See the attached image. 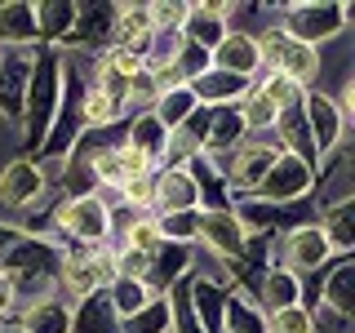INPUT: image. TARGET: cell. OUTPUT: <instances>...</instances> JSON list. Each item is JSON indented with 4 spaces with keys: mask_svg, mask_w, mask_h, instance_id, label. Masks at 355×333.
I'll use <instances>...</instances> for the list:
<instances>
[{
    "mask_svg": "<svg viewBox=\"0 0 355 333\" xmlns=\"http://www.w3.org/2000/svg\"><path fill=\"white\" fill-rule=\"evenodd\" d=\"M351 284H355V266L351 262H338L333 266V275H329V289H324V298H329V311H338L342 320H351Z\"/></svg>",
    "mask_w": 355,
    "mask_h": 333,
    "instance_id": "26",
    "label": "cell"
},
{
    "mask_svg": "<svg viewBox=\"0 0 355 333\" xmlns=\"http://www.w3.org/2000/svg\"><path fill=\"white\" fill-rule=\"evenodd\" d=\"M80 111H85V125L89 129H103V125H111V120L120 116V103H116V98H107L103 89H89V94L80 98Z\"/></svg>",
    "mask_w": 355,
    "mask_h": 333,
    "instance_id": "28",
    "label": "cell"
},
{
    "mask_svg": "<svg viewBox=\"0 0 355 333\" xmlns=\"http://www.w3.org/2000/svg\"><path fill=\"white\" fill-rule=\"evenodd\" d=\"M22 329L27 333H71V311L62 302H31L22 311Z\"/></svg>",
    "mask_w": 355,
    "mask_h": 333,
    "instance_id": "21",
    "label": "cell"
},
{
    "mask_svg": "<svg viewBox=\"0 0 355 333\" xmlns=\"http://www.w3.org/2000/svg\"><path fill=\"white\" fill-rule=\"evenodd\" d=\"M302 116H306V133H311L315 155H324V151H333L342 142V116H338V107H333L329 94H311Z\"/></svg>",
    "mask_w": 355,
    "mask_h": 333,
    "instance_id": "10",
    "label": "cell"
},
{
    "mask_svg": "<svg viewBox=\"0 0 355 333\" xmlns=\"http://www.w3.org/2000/svg\"><path fill=\"white\" fill-rule=\"evenodd\" d=\"M0 333H27V329H22V325H9V329H0Z\"/></svg>",
    "mask_w": 355,
    "mask_h": 333,
    "instance_id": "38",
    "label": "cell"
},
{
    "mask_svg": "<svg viewBox=\"0 0 355 333\" xmlns=\"http://www.w3.org/2000/svg\"><path fill=\"white\" fill-rule=\"evenodd\" d=\"M27 103H22V116H27V138L40 142L44 129H49L53 111H58V67L53 58H36L31 67V80H27Z\"/></svg>",
    "mask_w": 355,
    "mask_h": 333,
    "instance_id": "3",
    "label": "cell"
},
{
    "mask_svg": "<svg viewBox=\"0 0 355 333\" xmlns=\"http://www.w3.org/2000/svg\"><path fill=\"white\" fill-rule=\"evenodd\" d=\"M320 231H324L329 249L347 253L355 244V205H351V200H333L324 214H320Z\"/></svg>",
    "mask_w": 355,
    "mask_h": 333,
    "instance_id": "17",
    "label": "cell"
},
{
    "mask_svg": "<svg viewBox=\"0 0 355 333\" xmlns=\"http://www.w3.org/2000/svg\"><path fill=\"white\" fill-rule=\"evenodd\" d=\"M262 302L271 311L297 307V302H302V284H297V275L284 271V266H271V271L262 275Z\"/></svg>",
    "mask_w": 355,
    "mask_h": 333,
    "instance_id": "18",
    "label": "cell"
},
{
    "mask_svg": "<svg viewBox=\"0 0 355 333\" xmlns=\"http://www.w3.org/2000/svg\"><path fill=\"white\" fill-rule=\"evenodd\" d=\"M196 240H205L214 253H222V258H236V253H244L240 214H231V209H205V214L196 218Z\"/></svg>",
    "mask_w": 355,
    "mask_h": 333,
    "instance_id": "6",
    "label": "cell"
},
{
    "mask_svg": "<svg viewBox=\"0 0 355 333\" xmlns=\"http://www.w3.org/2000/svg\"><path fill=\"white\" fill-rule=\"evenodd\" d=\"M71 329L76 333H116V311H111L107 293L85 298V307L76 311V320H71Z\"/></svg>",
    "mask_w": 355,
    "mask_h": 333,
    "instance_id": "23",
    "label": "cell"
},
{
    "mask_svg": "<svg viewBox=\"0 0 355 333\" xmlns=\"http://www.w3.org/2000/svg\"><path fill=\"white\" fill-rule=\"evenodd\" d=\"M329 240H324V231L320 227H293L288 231V240H284V249H280V266L284 271H315V266H324L329 262Z\"/></svg>",
    "mask_w": 355,
    "mask_h": 333,
    "instance_id": "9",
    "label": "cell"
},
{
    "mask_svg": "<svg viewBox=\"0 0 355 333\" xmlns=\"http://www.w3.org/2000/svg\"><path fill=\"white\" fill-rule=\"evenodd\" d=\"M196 107H200V103H196V94L182 85V89H169V94L155 98V111H151V116L160 120L164 129H182L187 120H191V111H196Z\"/></svg>",
    "mask_w": 355,
    "mask_h": 333,
    "instance_id": "20",
    "label": "cell"
},
{
    "mask_svg": "<svg viewBox=\"0 0 355 333\" xmlns=\"http://www.w3.org/2000/svg\"><path fill=\"white\" fill-rule=\"evenodd\" d=\"M196 218H200V209L164 214L160 222H155V231H160V240H169V244H187V240H196Z\"/></svg>",
    "mask_w": 355,
    "mask_h": 333,
    "instance_id": "31",
    "label": "cell"
},
{
    "mask_svg": "<svg viewBox=\"0 0 355 333\" xmlns=\"http://www.w3.org/2000/svg\"><path fill=\"white\" fill-rule=\"evenodd\" d=\"M258 94L271 103L275 111H288V107H302V85H293L288 76H266V85Z\"/></svg>",
    "mask_w": 355,
    "mask_h": 333,
    "instance_id": "30",
    "label": "cell"
},
{
    "mask_svg": "<svg viewBox=\"0 0 355 333\" xmlns=\"http://www.w3.org/2000/svg\"><path fill=\"white\" fill-rule=\"evenodd\" d=\"M164 138H169V129H164L160 120L151 116V111H142V116L133 120V129H129V142H125V147H129V151H138V155H147V160H155V155L164 151Z\"/></svg>",
    "mask_w": 355,
    "mask_h": 333,
    "instance_id": "22",
    "label": "cell"
},
{
    "mask_svg": "<svg viewBox=\"0 0 355 333\" xmlns=\"http://www.w3.org/2000/svg\"><path fill=\"white\" fill-rule=\"evenodd\" d=\"M160 231H155V222L147 218H138V222H129V231H125V249H138V253H155L160 249Z\"/></svg>",
    "mask_w": 355,
    "mask_h": 333,
    "instance_id": "34",
    "label": "cell"
},
{
    "mask_svg": "<svg viewBox=\"0 0 355 333\" xmlns=\"http://www.w3.org/2000/svg\"><path fill=\"white\" fill-rule=\"evenodd\" d=\"M120 191H125L129 205H147V200H151V173H147V178H129V182H120Z\"/></svg>",
    "mask_w": 355,
    "mask_h": 333,
    "instance_id": "36",
    "label": "cell"
},
{
    "mask_svg": "<svg viewBox=\"0 0 355 333\" xmlns=\"http://www.w3.org/2000/svg\"><path fill=\"white\" fill-rule=\"evenodd\" d=\"M280 160V151L275 147H262V142H253V147H240L236 151V160H231V169H227V178L236 187H244V191H258V182L266 178V169Z\"/></svg>",
    "mask_w": 355,
    "mask_h": 333,
    "instance_id": "15",
    "label": "cell"
},
{
    "mask_svg": "<svg viewBox=\"0 0 355 333\" xmlns=\"http://www.w3.org/2000/svg\"><path fill=\"white\" fill-rule=\"evenodd\" d=\"M120 325H125V333H169V302L155 298V302H147L138 316L120 320Z\"/></svg>",
    "mask_w": 355,
    "mask_h": 333,
    "instance_id": "27",
    "label": "cell"
},
{
    "mask_svg": "<svg viewBox=\"0 0 355 333\" xmlns=\"http://www.w3.org/2000/svg\"><path fill=\"white\" fill-rule=\"evenodd\" d=\"M196 94V103L205 98L209 107H222V103H231V98H244L249 94V80H240V76H227V71H205V76H196L191 85H187Z\"/></svg>",
    "mask_w": 355,
    "mask_h": 333,
    "instance_id": "16",
    "label": "cell"
},
{
    "mask_svg": "<svg viewBox=\"0 0 355 333\" xmlns=\"http://www.w3.org/2000/svg\"><path fill=\"white\" fill-rule=\"evenodd\" d=\"M58 280H62V289L71 298H94L103 284L116 280V271H111V253H98V249L71 253V258H62V266H58Z\"/></svg>",
    "mask_w": 355,
    "mask_h": 333,
    "instance_id": "5",
    "label": "cell"
},
{
    "mask_svg": "<svg viewBox=\"0 0 355 333\" xmlns=\"http://www.w3.org/2000/svg\"><path fill=\"white\" fill-rule=\"evenodd\" d=\"M315 329V320H311V311L297 302V307H284V311H271V325L266 333H311Z\"/></svg>",
    "mask_w": 355,
    "mask_h": 333,
    "instance_id": "32",
    "label": "cell"
},
{
    "mask_svg": "<svg viewBox=\"0 0 355 333\" xmlns=\"http://www.w3.org/2000/svg\"><path fill=\"white\" fill-rule=\"evenodd\" d=\"M76 22V5H36V27L49 31V36H58Z\"/></svg>",
    "mask_w": 355,
    "mask_h": 333,
    "instance_id": "33",
    "label": "cell"
},
{
    "mask_svg": "<svg viewBox=\"0 0 355 333\" xmlns=\"http://www.w3.org/2000/svg\"><path fill=\"white\" fill-rule=\"evenodd\" d=\"M111 227V209L98 196H76L58 205V231H67L71 240L80 244H98Z\"/></svg>",
    "mask_w": 355,
    "mask_h": 333,
    "instance_id": "4",
    "label": "cell"
},
{
    "mask_svg": "<svg viewBox=\"0 0 355 333\" xmlns=\"http://www.w3.org/2000/svg\"><path fill=\"white\" fill-rule=\"evenodd\" d=\"M347 18H351V5H288L280 31L315 49V40H333L347 27Z\"/></svg>",
    "mask_w": 355,
    "mask_h": 333,
    "instance_id": "2",
    "label": "cell"
},
{
    "mask_svg": "<svg viewBox=\"0 0 355 333\" xmlns=\"http://www.w3.org/2000/svg\"><path fill=\"white\" fill-rule=\"evenodd\" d=\"M9 307H14V284H9V275L0 271V316H5Z\"/></svg>",
    "mask_w": 355,
    "mask_h": 333,
    "instance_id": "37",
    "label": "cell"
},
{
    "mask_svg": "<svg viewBox=\"0 0 355 333\" xmlns=\"http://www.w3.org/2000/svg\"><path fill=\"white\" fill-rule=\"evenodd\" d=\"M27 80H31V58L22 49L0 58V111L9 120H22V85Z\"/></svg>",
    "mask_w": 355,
    "mask_h": 333,
    "instance_id": "13",
    "label": "cell"
},
{
    "mask_svg": "<svg viewBox=\"0 0 355 333\" xmlns=\"http://www.w3.org/2000/svg\"><path fill=\"white\" fill-rule=\"evenodd\" d=\"M253 44H258V62L271 67V76H288L293 85H306L320 76V53L311 44H297L293 36H284L280 27H266Z\"/></svg>",
    "mask_w": 355,
    "mask_h": 333,
    "instance_id": "1",
    "label": "cell"
},
{
    "mask_svg": "<svg viewBox=\"0 0 355 333\" xmlns=\"http://www.w3.org/2000/svg\"><path fill=\"white\" fill-rule=\"evenodd\" d=\"M107 302H111V311H116V320H129V316H138V311L151 302V293H147L142 280H125V275H116V280L107 284Z\"/></svg>",
    "mask_w": 355,
    "mask_h": 333,
    "instance_id": "19",
    "label": "cell"
},
{
    "mask_svg": "<svg viewBox=\"0 0 355 333\" xmlns=\"http://www.w3.org/2000/svg\"><path fill=\"white\" fill-rule=\"evenodd\" d=\"M151 200L164 209V214H187V209H196L200 205V187H196L191 169H164L155 178V187H151Z\"/></svg>",
    "mask_w": 355,
    "mask_h": 333,
    "instance_id": "11",
    "label": "cell"
},
{
    "mask_svg": "<svg viewBox=\"0 0 355 333\" xmlns=\"http://www.w3.org/2000/svg\"><path fill=\"white\" fill-rule=\"evenodd\" d=\"M236 116H240V125H244V129H271L280 111L266 103L262 94H244V98H240V107H236Z\"/></svg>",
    "mask_w": 355,
    "mask_h": 333,
    "instance_id": "29",
    "label": "cell"
},
{
    "mask_svg": "<svg viewBox=\"0 0 355 333\" xmlns=\"http://www.w3.org/2000/svg\"><path fill=\"white\" fill-rule=\"evenodd\" d=\"M182 36L200 44V49H218V40L227 36V9L222 5H191L182 22Z\"/></svg>",
    "mask_w": 355,
    "mask_h": 333,
    "instance_id": "14",
    "label": "cell"
},
{
    "mask_svg": "<svg viewBox=\"0 0 355 333\" xmlns=\"http://www.w3.org/2000/svg\"><path fill=\"white\" fill-rule=\"evenodd\" d=\"M36 9L31 5H0V40H14V44H22V40H31L36 36Z\"/></svg>",
    "mask_w": 355,
    "mask_h": 333,
    "instance_id": "25",
    "label": "cell"
},
{
    "mask_svg": "<svg viewBox=\"0 0 355 333\" xmlns=\"http://www.w3.org/2000/svg\"><path fill=\"white\" fill-rule=\"evenodd\" d=\"M258 191L271 200V205H284V200H297L302 191H311V164H302L297 155H280V160L266 169V178L258 182Z\"/></svg>",
    "mask_w": 355,
    "mask_h": 333,
    "instance_id": "7",
    "label": "cell"
},
{
    "mask_svg": "<svg viewBox=\"0 0 355 333\" xmlns=\"http://www.w3.org/2000/svg\"><path fill=\"white\" fill-rule=\"evenodd\" d=\"M214 67L227 76H240V80H249L253 71H258V44H253V36H244V31H227V36L218 40L214 49Z\"/></svg>",
    "mask_w": 355,
    "mask_h": 333,
    "instance_id": "12",
    "label": "cell"
},
{
    "mask_svg": "<svg viewBox=\"0 0 355 333\" xmlns=\"http://www.w3.org/2000/svg\"><path fill=\"white\" fill-rule=\"evenodd\" d=\"M222 320H227V329H231V333H262L258 311H253V307H244L240 298H236V302H227V316H222Z\"/></svg>",
    "mask_w": 355,
    "mask_h": 333,
    "instance_id": "35",
    "label": "cell"
},
{
    "mask_svg": "<svg viewBox=\"0 0 355 333\" xmlns=\"http://www.w3.org/2000/svg\"><path fill=\"white\" fill-rule=\"evenodd\" d=\"M44 191V169L36 160H9L0 169V205L5 209H27Z\"/></svg>",
    "mask_w": 355,
    "mask_h": 333,
    "instance_id": "8",
    "label": "cell"
},
{
    "mask_svg": "<svg viewBox=\"0 0 355 333\" xmlns=\"http://www.w3.org/2000/svg\"><path fill=\"white\" fill-rule=\"evenodd\" d=\"M191 293H196V307H200V311H196V316H200L196 325L205 329V333H218V329H222V311H227V298H222V289H218L214 280H200Z\"/></svg>",
    "mask_w": 355,
    "mask_h": 333,
    "instance_id": "24",
    "label": "cell"
}]
</instances>
